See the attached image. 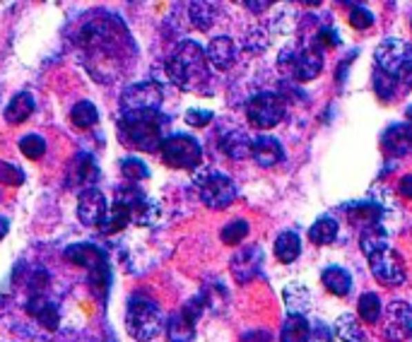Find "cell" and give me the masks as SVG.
<instances>
[{"instance_id": "ee69618b", "label": "cell", "mask_w": 412, "mask_h": 342, "mask_svg": "<svg viewBox=\"0 0 412 342\" xmlns=\"http://www.w3.org/2000/svg\"><path fill=\"white\" fill-rule=\"evenodd\" d=\"M246 8H251L253 12H261L263 8H271V3H244Z\"/></svg>"}, {"instance_id": "7402d4cb", "label": "cell", "mask_w": 412, "mask_h": 342, "mask_svg": "<svg viewBox=\"0 0 412 342\" xmlns=\"http://www.w3.org/2000/svg\"><path fill=\"white\" fill-rule=\"evenodd\" d=\"M34 97L29 92H19L10 99V104L5 106V121L8 123H24L29 116L34 114Z\"/></svg>"}, {"instance_id": "bcb514c9", "label": "cell", "mask_w": 412, "mask_h": 342, "mask_svg": "<svg viewBox=\"0 0 412 342\" xmlns=\"http://www.w3.org/2000/svg\"><path fill=\"white\" fill-rule=\"evenodd\" d=\"M405 116H408V121H410V123H412V104L408 106V109H405Z\"/></svg>"}, {"instance_id": "4316f807", "label": "cell", "mask_w": 412, "mask_h": 342, "mask_svg": "<svg viewBox=\"0 0 412 342\" xmlns=\"http://www.w3.org/2000/svg\"><path fill=\"white\" fill-rule=\"evenodd\" d=\"M311 340V328L304 316H289L279 330V342H308Z\"/></svg>"}, {"instance_id": "8d00e7d4", "label": "cell", "mask_w": 412, "mask_h": 342, "mask_svg": "<svg viewBox=\"0 0 412 342\" xmlns=\"http://www.w3.org/2000/svg\"><path fill=\"white\" fill-rule=\"evenodd\" d=\"M246 234H248L246 219H234V222H229L227 227L219 232V237H222V241L227 243V246H234V243H242L244 239H246Z\"/></svg>"}, {"instance_id": "8fae6325", "label": "cell", "mask_w": 412, "mask_h": 342, "mask_svg": "<svg viewBox=\"0 0 412 342\" xmlns=\"http://www.w3.org/2000/svg\"><path fill=\"white\" fill-rule=\"evenodd\" d=\"M200 316V301H188L179 314H174L166 323L169 342H190L195 338V321Z\"/></svg>"}, {"instance_id": "f35d334b", "label": "cell", "mask_w": 412, "mask_h": 342, "mask_svg": "<svg viewBox=\"0 0 412 342\" xmlns=\"http://www.w3.org/2000/svg\"><path fill=\"white\" fill-rule=\"evenodd\" d=\"M184 119H186V123H188V125L203 128V125H208L210 121H213V111H208V109H188Z\"/></svg>"}, {"instance_id": "52a82bcc", "label": "cell", "mask_w": 412, "mask_h": 342, "mask_svg": "<svg viewBox=\"0 0 412 342\" xmlns=\"http://www.w3.org/2000/svg\"><path fill=\"white\" fill-rule=\"evenodd\" d=\"M284 111H287V106H284L282 97L273 94V92H261L246 104V119L253 128L266 130L275 128L284 119Z\"/></svg>"}, {"instance_id": "6da1fadb", "label": "cell", "mask_w": 412, "mask_h": 342, "mask_svg": "<svg viewBox=\"0 0 412 342\" xmlns=\"http://www.w3.org/2000/svg\"><path fill=\"white\" fill-rule=\"evenodd\" d=\"M164 123L166 119L157 114H121L119 138L126 148H135L142 152H155L164 143Z\"/></svg>"}, {"instance_id": "836d02e7", "label": "cell", "mask_w": 412, "mask_h": 342, "mask_svg": "<svg viewBox=\"0 0 412 342\" xmlns=\"http://www.w3.org/2000/svg\"><path fill=\"white\" fill-rule=\"evenodd\" d=\"M19 152L27 159H41L46 154V140L39 133H29L24 138H19Z\"/></svg>"}, {"instance_id": "5b68a950", "label": "cell", "mask_w": 412, "mask_h": 342, "mask_svg": "<svg viewBox=\"0 0 412 342\" xmlns=\"http://www.w3.org/2000/svg\"><path fill=\"white\" fill-rule=\"evenodd\" d=\"M376 66L389 77H403L412 70V46L403 39H386L376 46Z\"/></svg>"}, {"instance_id": "603a6c76", "label": "cell", "mask_w": 412, "mask_h": 342, "mask_svg": "<svg viewBox=\"0 0 412 342\" xmlns=\"http://www.w3.org/2000/svg\"><path fill=\"white\" fill-rule=\"evenodd\" d=\"M251 145L253 140L248 138L246 130H232L222 138V150L227 157L232 159H246L251 157Z\"/></svg>"}, {"instance_id": "7a4b0ae2", "label": "cell", "mask_w": 412, "mask_h": 342, "mask_svg": "<svg viewBox=\"0 0 412 342\" xmlns=\"http://www.w3.org/2000/svg\"><path fill=\"white\" fill-rule=\"evenodd\" d=\"M166 72L171 82L181 90H190L205 77V51L195 41H181L166 61Z\"/></svg>"}, {"instance_id": "8992f818", "label": "cell", "mask_w": 412, "mask_h": 342, "mask_svg": "<svg viewBox=\"0 0 412 342\" xmlns=\"http://www.w3.org/2000/svg\"><path fill=\"white\" fill-rule=\"evenodd\" d=\"M161 99L164 94L157 82H137L121 94V114H157Z\"/></svg>"}, {"instance_id": "7bdbcfd3", "label": "cell", "mask_w": 412, "mask_h": 342, "mask_svg": "<svg viewBox=\"0 0 412 342\" xmlns=\"http://www.w3.org/2000/svg\"><path fill=\"white\" fill-rule=\"evenodd\" d=\"M398 193L403 195V198L412 200V174L403 176V179L398 181Z\"/></svg>"}, {"instance_id": "44dd1931", "label": "cell", "mask_w": 412, "mask_h": 342, "mask_svg": "<svg viewBox=\"0 0 412 342\" xmlns=\"http://www.w3.org/2000/svg\"><path fill=\"white\" fill-rule=\"evenodd\" d=\"M360 248L366 258H371L374 253L386 251V248H389V234H386V229L381 227L379 222L364 227L360 234Z\"/></svg>"}, {"instance_id": "9c48e42d", "label": "cell", "mask_w": 412, "mask_h": 342, "mask_svg": "<svg viewBox=\"0 0 412 342\" xmlns=\"http://www.w3.org/2000/svg\"><path fill=\"white\" fill-rule=\"evenodd\" d=\"M66 258L75 265H82L92 272V280L99 277L104 285H109V268H106V253L97 248L95 243H77L66 248Z\"/></svg>"}, {"instance_id": "b9f144b4", "label": "cell", "mask_w": 412, "mask_h": 342, "mask_svg": "<svg viewBox=\"0 0 412 342\" xmlns=\"http://www.w3.org/2000/svg\"><path fill=\"white\" fill-rule=\"evenodd\" d=\"M318 41L326 43V46H337V43H340V37H337V32L333 27H326V29H321V34H318Z\"/></svg>"}, {"instance_id": "5bb4252c", "label": "cell", "mask_w": 412, "mask_h": 342, "mask_svg": "<svg viewBox=\"0 0 412 342\" xmlns=\"http://www.w3.org/2000/svg\"><path fill=\"white\" fill-rule=\"evenodd\" d=\"M284 58H289L292 75L297 77V80H302V82L313 80V77H318V75H321V70H323V56L316 51V48H304V51L297 53V56L287 53Z\"/></svg>"}, {"instance_id": "4fadbf2b", "label": "cell", "mask_w": 412, "mask_h": 342, "mask_svg": "<svg viewBox=\"0 0 412 342\" xmlns=\"http://www.w3.org/2000/svg\"><path fill=\"white\" fill-rule=\"evenodd\" d=\"M386 338L391 342H400L412 335V304L405 301H391L386 309Z\"/></svg>"}, {"instance_id": "f546056e", "label": "cell", "mask_w": 412, "mask_h": 342, "mask_svg": "<svg viewBox=\"0 0 412 342\" xmlns=\"http://www.w3.org/2000/svg\"><path fill=\"white\" fill-rule=\"evenodd\" d=\"M335 237H337V222L333 217H321L318 222L311 224V229H308V239H311L316 246L331 243Z\"/></svg>"}, {"instance_id": "ffe728a7", "label": "cell", "mask_w": 412, "mask_h": 342, "mask_svg": "<svg viewBox=\"0 0 412 342\" xmlns=\"http://www.w3.org/2000/svg\"><path fill=\"white\" fill-rule=\"evenodd\" d=\"M381 143H384L386 152L395 154V157H400V154H408L412 150V128H410V125H405V123L391 125V128L384 133V138H381Z\"/></svg>"}, {"instance_id": "277c9868", "label": "cell", "mask_w": 412, "mask_h": 342, "mask_svg": "<svg viewBox=\"0 0 412 342\" xmlns=\"http://www.w3.org/2000/svg\"><path fill=\"white\" fill-rule=\"evenodd\" d=\"M159 152L164 164H169L174 169H195L203 162V148H200V143L186 133H176L164 138Z\"/></svg>"}, {"instance_id": "2e32d148", "label": "cell", "mask_w": 412, "mask_h": 342, "mask_svg": "<svg viewBox=\"0 0 412 342\" xmlns=\"http://www.w3.org/2000/svg\"><path fill=\"white\" fill-rule=\"evenodd\" d=\"M251 157L256 159L258 167L271 169L284 159V150H282V145H279L277 138H271V135H258L251 145Z\"/></svg>"}, {"instance_id": "e0dca14e", "label": "cell", "mask_w": 412, "mask_h": 342, "mask_svg": "<svg viewBox=\"0 0 412 342\" xmlns=\"http://www.w3.org/2000/svg\"><path fill=\"white\" fill-rule=\"evenodd\" d=\"M205 61L217 70H227L237 61V43L229 37H215L205 48Z\"/></svg>"}, {"instance_id": "4dcf8cb0", "label": "cell", "mask_w": 412, "mask_h": 342, "mask_svg": "<svg viewBox=\"0 0 412 342\" xmlns=\"http://www.w3.org/2000/svg\"><path fill=\"white\" fill-rule=\"evenodd\" d=\"M70 121L77 128H92V125L99 121V111L92 101H77L70 111Z\"/></svg>"}, {"instance_id": "f1b7e54d", "label": "cell", "mask_w": 412, "mask_h": 342, "mask_svg": "<svg viewBox=\"0 0 412 342\" xmlns=\"http://www.w3.org/2000/svg\"><path fill=\"white\" fill-rule=\"evenodd\" d=\"M335 335L340 342H366V333L362 323L350 314H342L335 321Z\"/></svg>"}, {"instance_id": "83f0119b", "label": "cell", "mask_w": 412, "mask_h": 342, "mask_svg": "<svg viewBox=\"0 0 412 342\" xmlns=\"http://www.w3.org/2000/svg\"><path fill=\"white\" fill-rule=\"evenodd\" d=\"M284 306H287L289 316H304V311L311 306V294L304 285L284 287Z\"/></svg>"}, {"instance_id": "9a60e30c", "label": "cell", "mask_w": 412, "mask_h": 342, "mask_svg": "<svg viewBox=\"0 0 412 342\" xmlns=\"http://www.w3.org/2000/svg\"><path fill=\"white\" fill-rule=\"evenodd\" d=\"M99 176V167H97V159L87 152H80L72 157L70 167H68V183L70 185H85L92 188L95 179ZM82 188V190H85Z\"/></svg>"}, {"instance_id": "cb8c5ba5", "label": "cell", "mask_w": 412, "mask_h": 342, "mask_svg": "<svg viewBox=\"0 0 412 342\" xmlns=\"http://www.w3.org/2000/svg\"><path fill=\"white\" fill-rule=\"evenodd\" d=\"M130 222H133V212H130L126 205H121L114 200V205H111L109 212H106L104 222H101L97 229H99L101 234H116V232H121V229L128 227Z\"/></svg>"}, {"instance_id": "7c38bea8", "label": "cell", "mask_w": 412, "mask_h": 342, "mask_svg": "<svg viewBox=\"0 0 412 342\" xmlns=\"http://www.w3.org/2000/svg\"><path fill=\"white\" fill-rule=\"evenodd\" d=\"M106 212H109V205L101 190L97 188H85L80 190V198H77V217L85 227H99L104 222Z\"/></svg>"}, {"instance_id": "d6a6232c", "label": "cell", "mask_w": 412, "mask_h": 342, "mask_svg": "<svg viewBox=\"0 0 412 342\" xmlns=\"http://www.w3.org/2000/svg\"><path fill=\"white\" fill-rule=\"evenodd\" d=\"M357 311H360V319L366 321V323H376L381 319V299L374 292H366L362 294L360 304H357Z\"/></svg>"}, {"instance_id": "74e56055", "label": "cell", "mask_w": 412, "mask_h": 342, "mask_svg": "<svg viewBox=\"0 0 412 342\" xmlns=\"http://www.w3.org/2000/svg\"><path fill=\"white\" fill-rule=\"evenodd\" d=\"M24 174L17 164L12 162H3L0 159V183H8V185H22Z\"/></svg>"}, {"instance_id": "60d3db41", "label": "cell", "mask_w": 412, "mask_h": 342, "mask_svg": "<svg viewBox=\"0 0 412 342\" xmlns=\"http://www.w3.org/2000/svg\"><path fill=\"white\" fill-rule=\"evenodd\" d=\"M48 287V275L39 268L37 272L32 275V280H29V292H32V296H43V290Z\"/></svg>"}, {"instance_id": "e575fe53", "label": "cell", "mask_w": 412, "mask_h": 342, "mask_svg": "<svg viewBox=\"0 0 412 342\" xmlns=\"http://www.w3.org/2000/svg\"><path fill=\"white\" fill-rule=\"evenodd\" d=\"M121 174H124V179L128 181V183H140V181H145L147 176H150V169L145 167V162L137 157H126L124 162H121Z\"/></svg>"}, {"instance_id": "1f68e13d", "label": "cell", "mask_w": 412, "mask_h": 342, "mask_svg": "<svg viewBox=\"0 0 412 342\" xmlns=\"http://www.w3.org/2000/svg\"><path fill=\"white\" fill-rule=\"evenodd\" d=\"M188 14H190V22H193L200 32H205V29L213 27L215 17H217V10H215V5H210V3H190Z\"/></svg>"}, {"instance_id": "ba28073f", "label": "cell", "mask_w": 412, "mask_h": 342, "mask_svg": "<svg viewBox=\"0 0 412 342\" xmlns=\"http://www.w3.org/2000/svg\"><path fill=\"white\" fill-rule=\"evenodd\" d=\"M200 198H203V203L208 205V208L224 210L237 198V188H234L229 176L219 174V171H213V174H208L200 181Z\"/></svg>"}, {"instance_id": "d4e9b609", "label": "cell", "mask_w": 412, "mask_h": 342, "mask_svg": "<svg viewBox=\"0 0 412 342\" xmlns=\"http://www.w3.org/2000/svg\"><path fill=\"white\" fill-rule=\"evenodd\" d=\"M321 280H323V287H326V290L331 292V294H335V296H345L347 292L352 290L350 272L342 270V268H337V265L326 268V270H323V275H321Z\"/></svg>"}, {"instance_id": "484cf974", "label": "cell", "mask_w": 412, "mask_h": 342, "mask_svg": "<svg viewBox=\"0 0 412 342\" xmlns=\"http://www.w3.org/2000/svg\"><path fill=\"white\" fill-rule=\"evenodd\" d=\"M302 253V239L297 232H282L275 239V256L279 263H294Z\"/></svg>"}, {"instance_id": "ab89813d", "label": "cell", "mask_w": 412, "mask_h": 342, "mask_svg": "<svg viewBox=\"0 0 412 342\" xmlns=\"http://www.w3.org/2000/svg\"><path fill=\"white\" fill-rule=\"evenodd\" d=\"M350 24L355 29H369L371 24H374V14H371L366 8H355L350 12Z\"/></svg>"}, {"instance_id": "f6af8a7d", "label": "cell", "mask_w": 412, "mask_h": 342, "mask_svg": "<svg viewBox=\"0 0 412 342\" xmlns=\"http://www.w3.org/2000/svg\"><path fill=\"white\" fill-rule=\"evenodd\" d=\"M5 234H8V219H5V217H0V239H3Z\"/></svg>"}, {"instance_id": "d590c367", "label": "cell", "mask_w": 412, "mask_h": 342, "mask_svg": "<svg viewBox=\"0 0 412 342\" xmlns=\"http://www.w3.org/2000/svg\"><path fill=\"white\" fill-rule=\"evenodd\" d=\"M347 214H350V222H360V224H376L379 222V208L369 203H355L352 208H347Z\"/></svg>"}, {"instance_id": "3957f363", "label": "cell", "mask_w": 412, "mask_h": 342, "mask_svg": "<svg viewBox=\"0 0 412 342\" xmlns=\"http://www.w3.org/2000/svg\"><path fill=\"white\" fill-rule=\"evenodd\" d=\"M164 325V316L161 309L150 299H140L133 296L128 301V311H126V328L137 340H152Z\"/></svg>"}, {"instance_id": "d6986e66", "label": "cell", "mask_w": 412, "mask_h": 342, "mask_svg": "<svg viewBox=\"0 0 412 342\" xmlns=\"http://www.w3.org/2000/svg\"><path fill=\"white\" fill-rule=\"evenodd\" d=\"M27 314L32 316V319H37L46 330H56L58 325H61V311H58V306L53 304L51 299H46V296H32V299L27 301Z\"/></svg>"}, {"instance_id": "ac0fdd59", "label": "cell", "mask_w": 412, "mask_h": 342, "mask_svg": "<svg viewBox=\"0 0 412 342\" xmlns=\"http://www.w3.org/2000/svg\"><path fill=\"white\" fill-rule=\"evenodd\" d=\"M263 261V251L258 246H246L232 258V272L239 282H248L251 277H256L258 268Z\"/></svg>"}, {"instance_id": "30bf717a", "label": "cell", "mask_w": 412, "mask_h": 342, "mask_svg": "<svg viewBox=\"0 0 412 342\" xmlns=\"http://www.w3.org/2000/svg\"><path fill=\"white\" fill-rule=\"evenodd\" d=\"M369 268L376 280L386 287H398L405 282V263L403 258L395 251H391V248H386V251L381 253H374V256L369 258Z\"/></svg>"}]
</instances>
